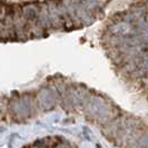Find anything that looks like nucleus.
<instances>
[{
	"instance_id": "nucleus-1",
	"label": "nucleus",
	"mask_w": 148,
	"mask_h": 148,
	"mask_svg": "<svg viewBox=\"0 0 148 148\" xmlns=\"http://www.w3.org/2000/svg\"><path fill=\"white\" fill-rule=\"evenodd\" d=\"M114 0H0V43H28L102 20Z\"/></svg>"
},
{
	"instance_id": "nucleus-2",
	"label": "nucleus",
	"mask_w": 148,
	"mask_h": 148,
	"mask_svg": "<svg viewBox=\"0 0 148 148\" xmlns=\"http://www.w3.org/2000/svg\"><path fill=\"white\" fill-rule=\"evenodd\" d=\"M98 38L116 74L148 90V0H129L111 11Z\"/></svg>"
}]
</instances>
